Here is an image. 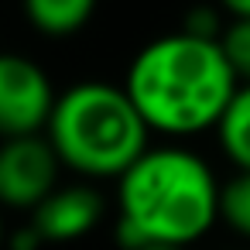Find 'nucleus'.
<instances>
[{
    "label": "nucleus",
    "instance_id": "2eb2a0df",
    "mask_svg": "<svg viewBox=\"0 0 250 250\" xmlns=\"http://www.w3.org/2000/svg\"><path fill=\"white\" fill-rule=\"evenodd\" d=\"M7 247V229H4V216H0V250Z\"/></svg>",
    "mask_w": 250,
    "mask_h": 250
},
{
    "label": "nucleus",
    "instance_id": "f8f14e48",
    "mask_svg": "<svg viewBox=\"0 0 250 250\" xmlns=\"http://www.w3.org/2000/svg\"><path fill=\"white\" fill-rule=\"evenodd\" d=\"M42 236H38V229L28 223L24 229H14L11 233V240H7V250H42Z\"/></svg>",
    "mask_w": 250,
    "mask_h": 250
},
{
    "label": "nucleus",
    "instance_id": "ddd939ff",
    "mask_svg": "<svg viewBox=\"0 0 250 250\" xmlns=\"http://www.w3.org/2000/svg\"><path fill=\"white\" fill-rule=\"evenodd\" d=\"M219 7L233 18V21H243L250 18V0H219Z\"/></svg>",
    "mask_w": 250,
    "mask_h": 250
},
{
    "label": "nucleus",
    "instance_id": "1a4fd4ad",
    "mask_svg": "<svg viewBox=\"0 0 250 250\" xmlns=\"http://www.w3.org/2000/svg\"><path fill=\"white\" fill-rule=\"evenodd\" d=\"M219 219L243 240H250V171H236L219 185Z\"/></svg>",
    "mask_w": 250,
    "mask_h": 250
},
{
    "label": "nucleus",
    "instance_id": "9d476101",
    "mask_svg": "<svg viewBox=\"0 0 250 250\" xmlns=\"http://www.w3.org/2000/svg\"><path fill=\"white\" fill-rule=\"evenodd\" d=\"M219 48L229 62V69L236 72L240 86L250 83V18L243 21H229L219 35Z\"/></svg>",
    "mask_w": 250,
    "mask_h": 250
},
{
    "label": "nucleus",
    "instance_id": "9b49d317",
    "mask_svg": "<svg viewBox=\"0 0 250 250\" xmlns=\"http://www.w3.org/2000/svg\"><path fill=\"white\" fill-rule=\"evenodd\" d=\"M223 28H226V24H223V18H219L216 7H192V11L185 14V21H182V31H185V35L206 38V42H219Z\"/></svg>",
    "mask_w": 250,
    "mask_h": 250
},
{
    "label": "nucleus",
    "instance_id": "20e7f679",
    "mask_svg": "<svg viewBox=\"0 0 250 250\" xmlns=\"http://www.w3.org/2000/svg\"><path fill=\"white\" fill-rule=\"evenodd\" d=\"M59 93L48 72L14 52H0V141L42 137Z\"/></svg>",
    "mask_w": 250,
    "mask_h": 250
},
{
    "label": "nucleus",
    "instance_id": "f03ea898",
    "mask_svg": "<svg viewBox=\"0 0 250 250\" xmlns=\"http://www.w3.org/2000/svg\"><path fill=\"white\" fill-rule=\"evenodd\" d=\"M219 219V182L209 161L182 144L147 147L117 178V240L124 250L147 243L188 247Z\"/></svg>",
    "mask_w": 250,
    "mask_h": 250
},
{
    "label": "nucleus",
    "instance_id": "423d86ee",
    "mask_svg": "<svg viewBox=\"0 0 250 250\" xmlns=\"http://www.w3.org/2000/svg\"><path fill=\"white\" fill-rule=\"evenodd\" d=\"M100 219H103V195L93 185H62L31 212V226L45 243L83 240L89 229H96Z\"/></svg>",
    "mask_w": 250,
    "mask_h": 250
},
{
    "label": "nucleus",
    "instance_id": "0eeeda50",
    "mask_svg": "<svg viewBox=\"0 0 250 250\" xmlns=\"http://www.w3.org/2000/svg\"><path fill=\"white\" fill-rule=\"evenodd\" d=\"M21 4L31 28L45 38L79 35L96 11V0H21Z\"/></svg>",
    "mask_w": 250,
    "mask_h": 250
},
{
    "label": "nucleus",
    "instance_id": "4468645a",
    "mask_svg": "<svg viewBox=\"0 0 250 250\" xmlns=\"http://www.w3.org/2000/svg\"><path fill=\"white\" fill-rule=\"evenodd\" d=\"M141 250H185V247H168V243H147V247H141Z\"/></svg>",
    "mask_w": 250,
    "mask_h": 250
},
{
    "label": "nucleus",
    "instance_id": "39448f33",
    "mask_svg": "<svg viewBox=\"0 0 250 250\" xmlns=\"http://www.w3.org/2000/svg\"><path fill=\"white\" fill-rule=\"evenodd\" d=\"M59 168L45 134L0 141V206L35 212L59 188Z\"/></svg>",
    "mask_w": 250,
    "mask_h": 250
},
{
    "label": "nucleus",
    "instance_id": "f257e3e1",
    "mask_svg": "<svg viewBox=\"0 0 250 250\" xmlns=\"http://www.w3.org/2000/svg\"><path fill=\"white\" fill-rule=\"evenodd\" d=\"M124 89L147 130L165 137H195L216 130L240 89L219 42L185 31L154 38L127 65Z\"/></svg>",
    "mask_w": 250,
    "mask_h": 250
},
{
    "label": "nucleus",
    "instance_id": "6e6552de",
    "mask_svg": "<svg viewBox=\"0 0 250 250\" xmlns=\"http://www.w3.org/2000/svg\"><path fill=\"white\" fill-rule=\"evenodd\" d=\"M216 137L223 154L236 165V171H250V83L236 89L223 120L216 124Z\"/></svg>",
    "mask_w": 250,
    "mask_h": 250
},
{
    "label": "nucleus",
    "instance_id": "7ed1b4c3",
    "mask_svg": "<svg viewBox=\"0 0 250 250\" xmlns=\"http://www.w3.org/2000/svg\"><path fill=\"white\" fill-rule=\"evenodd\" d=\"M45 137L62 168L83 178H120L151 147V130L127 89L100 79L59 93Z\"/></svg>",
    "mask_w": 250,
    "mask_h": 250
}]
</instances>
